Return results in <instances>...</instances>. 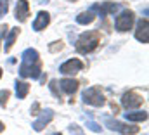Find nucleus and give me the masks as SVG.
<instances>
[{"label":"nucleus","mask_w":149,"mask_h":135,"mask_svg":"<svg viewBox=\"0 0 149 135\" xmlns=\"http://www.w3.org/2000/svg\"><path fill=\"white\" fill-rule=\"evenodd\" d=\"M21 59H23V64L19 68V74L23 78H38L40 73H42V68H40V59H38V52L35 49H26L23 54H21Z\"/></svg>","instance_id":"f257e3e1"},{"label":"nucleus","mask_w":149,"mask_h":135,"mask_svg":"<svg viewBox=\"0 0 149 135\" xmlns=\"http://www.w3.org/2000/svg\"><path fill=\"white\" fill-rule=\"evenodd\" d=\"M99 40H101L99 31H87V33H81L80 38L76 40V50H78L80 54L92 52V50L99 45Z\"/></svg>","instance_id":"f03ea898"},{"label":"nucleus","mask_w":149,"mask_h":135,"mask_svg":"<svg viewBox=\"0 0 149 135\" xmlns=\"http://www.w3.org/2000/svg\"><path fill=\"white\" fill-rule=\"evenodd\" d=\"M83 102L85 104H90V106H95V107H99V106H104V95H102V92H101V88L99 87H90V88H87L85 92H83Z\"/></svg>","instance_id":"7ed1b4c3"},{"label":"nucleus","mask_w":149,"mask_h":135,"mask_svg":"<svg viewBox=\"0 0 149 135\" xmlns=\"http://www.w3.org/2000/svg\"><path fill=\"white\" fill-rule=\"evenodd\" d=\"M116 30L118 31H128L134 24V12L132 10H123L118 17H116Z\"/></svg>","instance_id":"20e7f679"},{"label":"nucleus","mask_w":149,"mask_h":135,"mask_svg":"<svg viewBox=\"0 0 149 135\" xmlns=\"http://www.w3.org/2000/svg\"><path fill=\"white\" fill-rule=\"evenodd\" d=\"M142 101H144V99H142L137 92H134V90L125 92L123 97H121V104H123V107H127V109H135V107H139V106L142 104Z\"/></svg>","instance_id":"39448f33"},{"label":"nucleus","mask_w":149,"mask_h":135,"mask_svg":"<svg viewBox=\"0 0 149 135\" xmlns=\"http://www.w3.org/2000/svg\"><path fill=\"white\" fill-rule=\"evenodd\" d=\"M81 69H83V63H81L80 59H70V61L63 63L61 68H59V71H61L63 74H76V73L81 71Z\"/></svg>","instance_id":"423d86ee"},{"label":"nucleus","mask_w":149,"mask_h":135,"mask_svg":"<svg viewBox=\"0 0 149 135\" xmlns=\"http://www.w3.org/2000/svg\"><path fill=\"white\" fill-rule=\"evenodd\" d=\"M135 38L142 43H148L149 42V23L148 19H141L139 24H137V30H135Z\"/></svg>","instance_id":"0eeeda50"},{"label":"nucleus","mask_w":149,"mask_h":135,"mask_svg":"<svg viewBox=\"0 0 149 135\" xmlns=\"http://www.w3.org/2000/svg\"><path fill=\"white\" fill-rule=\"evenodd\" d=\"M52 118H54V113H52V109H45V111H42L40 118H38L37 121L33 123V128H35V132H42V130H43V127H45V125H49V123L52 121Z\"/></svg>","instance_id":"6e6552de"},{"label":"nucleus","mask_w":149,"mask_h":135,"mask_svg":"<svg viewBox=\"0 0 149 135\" xmlns=\"http://www.w3.org/2000/svg\"><path fill=\"white\" fill-rule=\"evenodd\" d=\"M28 16H30V3L26 0H17V3H16V19L24 23Z\"/></svg>","instance_id":"1a4fd4ad"},{"label":"nucleus","mask_w":149,"mask_h":135,"mask_svg":"<svg viewBox=\"0 0 149 135\" xmlns=\"http://www.w3.org/2000/svg\"><path fill=\"white\" fill-rule=\"evenodd\" d=\"M118 9H120V7H118L116 3H113V2H102V3L92 5L90 10H99L101 16H108V14H111V12H114V10H118Z\"/></svg>","instance_id":"9d476101"},{"label":"nucleus","mask_w":149,"mask_h":135,"mask_svg":"<svg viewBox=\"0 0 149 135\" xmlns=\"http://www.w3.org/2000/svg\"><path fill=\"white\" fill-rule=\"evenodd\" d=\"M50 23V16L47 14V12H38V16H37V19L33 21V30L35 31H42V30H45V26Z\"/></svg>","instance_id":"9b49d317"},{"label":"nucleus","mask_w":149,"mask_h":135,"mask_svg":"<svg viewBox=\"0 0 149 135\" xmlns=\"http://www.w3.org/2000/svg\"><path fill=\"white\" fill-rule=\"evenodd\" d=\"M59 85H61V90L66 92V94H70V95H73L74 92L78 90V81H76V80H68V78H64V80L59 81Z\"/></svg>","instance_id":"f8f14e48"},{"label":"nucleus","mask_w":149,"mask_h":135,"mask_svg":"<svg viewBox=\"0 0 149 135\" xmlns=\"http://www.w3.org/2000/svg\"><path fill=\"white\" fill-rule=\"evenodd\" d=\"M94 19H95L94 10H87V12H81V14L76 16V23L78 24H90Z\"/></svg>","instance_id":"ddd939ff"},{"label":"nucleus","mask_w":149,"mask_h":135,"mask_svg":"<svg viewBox=\"0 0 149 135\" xmlns=\"http://www.w3.org/2000/svg\"><path fill=\"white\" fill-rule=\"evenodd\" d=\"M28 92H30V85L28 83H24V81H17L16 83V95H17V99H24L28 95Z\"/></svg>","instance_id":"4468645a"},{"label":"nucleus","mask_w":149,"mask_h":135,"mask_svg":"<svg viewBox=\"0 0 149 135\" xmlns=\"http://www.w3.org/2000/svg\"><path fill=\"white\" fill-rule=\"evenodd\" d=\"M125 118H127L128 121H146V120H148V113H144V111L125 113Z\"/></svg>","instance_id":"2eb2a0df"},{"label":"nucleus","mask_w":149,"mask_h":135,"mask_svg":"<svg viewBox=\"0 0 149 135\" xmlns=\"http://www.w3.org/2000/svg\"><path fill=\"white\" fill-rule=\"evenodd\" d=\"M17 35H19V28H12V30H10V33H9L7 40H5V52H9V50H10V47L14 45V42H16Z\"/></svg>","instance_id":"dca6fc26"},{"label":"nucleus","mask_w":149,"mask_h":135,"mask_svg":"<svg viewBox=\"0 0 149 135\" xmlns=\"http://www.w3.org/2000/svg\"><path fill=\"white\" fill-rule=\"evenodd\" d=\"M120 132L123 135H135L137 132H139V127H134V125H123L121 123V127H120Z\"/></svg>","instance_id":"f3484780"},{"label":"nucleus","mask_w":149,"mask_h":135,"mask_svg":"<svg viewBox=\"0 0 149 135\" xmlns=\"http://www.w3.org/2000/svg\"><path fill=\"white\" fill-rule=\"evenodd\" d=\"M104 121H106V127H109L111 130H116V132H120V127H121V123H120V121H113L111 118H106Z\"/></svg>","instance_id":"a211bd4d"},{"label":"nucleus","mask_w":149,"mask_h":135,"mask_svg":"<svg viewBox=\"0 0 149 135\" xmlns=\"http://www.w3.org/2000/svg\"><path fill=\"white\" fill-rule=\"evenodd\" d=\"M9 10V0H0V19L7 14Z\"/></svg>","instance_id":"6ab92c4d"},{"label":"nucleus","mask_w":149,"mask_h":135,"mask_svg":"<svg viewBox=\"0 0 149 135\" xmlns=\"http://www.w3.org/2000/svg\"><path fill=\"white\" fill-rule=\"evenodd\" d=\"M7 99H9V90H2L0 92V106H5Z\"/></svg>","instance_id":"aec40b11"},{"label":"nucleus","mask_w":149,"mask_h":135,"mask_svg":"<svg viewBox=\"0 0 149 135\" xmlns=\"http://www.w3.org/2000/svg\"><path fill=\"white\" fill-rule=\"evenodd\" d=\"M63 42H54V45H50V52H59V50H63Z\"/></svg>","instance_id":"412c9836"},{"label":"nucleus","mask_w":149,"mask_h":135,"mask_svg":"<svg viewBox=\"0 0 149 135\" xmlns=\"http://www.w3.org/2000/svg\"><path fill=\"white\" fill-rule=\"evenodd\" d=\"M88 128H90L92 132H101V127H99L97 123H94V121H88Z\"/></svg>","instance_id":"4be33fe9"},{"label":"nucleus","mask_w":149,"mask_h":135,"mask_svg":"<svg viewBox=\"0 0 149 135\" xmlns=\"http://www.w3.org/2000/svg\"><path fill=\"white\" fill-rule=\"evenodd\" d=\"M5 30H7V26H0V38L5 35Z\"/></svg>","instance_id":"5701e85b"},{"label":"nucleus","mask_w":149,"mask_h":135,"mask_svg":"<svg viewBox=\"0 0 149 135\" xmlns=\"http://www.w3.org/2000/svg\"><path fill=\"white\" fill-rule=\"evenodd\" d=\"M0 132H3V123L0 121Z\"/></svg>","instance_id":"b1692460"},{"label":"nucleus","mask_w":149,"mask_h":135,"mask_svg":"<svg viewBox=\"0 0 149 135\" xmlns=\"http://www.w3.org/2000/svg\"><path fill=\"white\" fill-rule=\"evenodd\" d=\"M0 78H2V69H0Z\"/></svg>","instance_id":"393cba45"},{"label":"nucleus","mask_w":149,"mask_h":135,"mask_svg":"<svg viewBox=\"0 0 149 135\" xmlns=\"http://www.w3.org/2000/svg\"><path fill=\"white\" fill-rule=\"evenodd\" d=\"M54 135H61V134H54Z\"/></svg>","instance_id":"a878e982"},{"label":"nucleus","mask_w":149,"mask_h":135,"mask_svg":"<svg viewBox=\"0 0 149 135\" xmlns=\"http://www.w3.org/2000/svg\"><path fill=\"white\" fill-rule=\"evenodd\" d=\"M73 2H74V0H73Z\"/></svg>","instance_id":"bb28decb"}]
</instances>
